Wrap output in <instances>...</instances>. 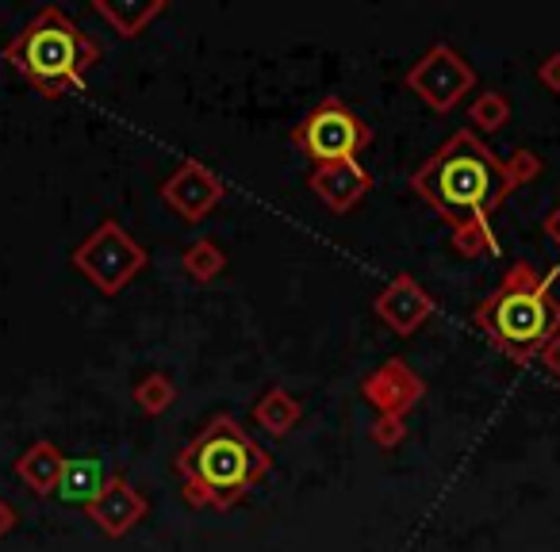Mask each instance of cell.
Instances as JSON below:
<instances>
[{"mask_svg": "<svg viewBox=\"0 0 560 552\" xmlns=\"http://www.w3.org/2000/svg\"><path fill=\"white\" fill-rule=\"evenodd\" d=\"M269 453L242 434L231 414H215L185 449L177 453L173 468L185 475V498L192 506H234L265 472Z\"/></svg>", "mask_w": 560, "mask_h": 552, "instance_id": "obj_3", "label": "cell"}, {"mask_svg": "<svg viewBox=\"0 0 560 552\" xmlns=\"http://www.w3.org/2000/svg\"><path fill=\"white\" fill-rule=\"evenodd\" d=\"M62 453L55 449L50 442H39L32 445V449L24 453V457L16 460V475L27 483V488H35L39 495H50V491H58V480H62Z\"/></svg>", "mask_w": 560, "mask_h": 552, "instance_id": "obj_14", "label": "cell"}, {"mask_svg": "<svg viewBox=\"0 0 560 552\" xmlns=\"http://www.w3.org/2000/svg\"><path fill=\"white\" fill-rule=\"evenodd\" d=\"M373 307L392 330H399V334H415V330L434 315V300H430L427 292L415 284V277H407V272L396 277V281L376 296Z\"/></svg>", "mask_w": 560, "mask_h": 552, "instance_id": "obj_11", "label": "cell"}, {"mask_svg": "<svg viewBox=\"0 0 560 552\" xmlns=\"http://www.w3.org/2000/svg\"><path fill=\"white\" fill-rule=\"evenodd\" d=\"M108 488V472H104V460L96 457H81V460H66L62 468V480H58V491L66 503H78V506H93L96 498L104 495Z\"/></svg>", "mask_w": 560, "mask_h": 552, "instance_id": "obj_13", "label": "cell"}, {"mask_svg": "<svg viewBox=\"0 0 560 552\" xmlns=\"http://www.w3.org/2000/svg\"><path fill=\"white\" fill-rule=\"evenodd\" d=\"M453 246L465 257H495L499 238L491 231V219H468V223L453 226Z\"/></svg>", "mask_w": 560, "mask_h": 552, "instance_id": "obj_18", "label": "cell"}, {"mask_svg": "<svg viewBox=\"0 0 560 552\" xmlns=\"http://www.w3.org/2000/svg\"><path fill=\"white\" fill-rule=\"evenodd\" d=\"M545 234H549V238H552V242H557V246H560V208L552 211L549 219H545Z\"/></svg>", "mask_w": 560, "mask_h": 552, "instance_id": "obj_26", "label": "cell"}, {"mask_svg": "<svg viewBox=\"0 0 560 552\" xmlns=\"http://www.w3.org/2000/svg\"><path fill=\"white\" fill-rule=\"evenodd\" d=\"M537 357H541V365L549 368V373L560 380V334H557V338H549V345H545V350L537 353Z\"/></svg>", "mask_w": 560, "mask_h": 552, "instance_id": "obj_24", "label": "cell"}, {"mask_svg": "<svg viewBox=\"0 0 560 552\" xmlns=\"http://www.w3.org/2000/svg\"><path fill=\"white\" fill-rule=\"evenodd\" d=\"M142 514H147V498H142L124 475H108L104 495L89 506V518H93L108 537H124L127 529L139 526Z\"/></svg>", "mask_w": 560, "mask_h": 552, "instance_id": "obj_12", "label": "cell"}, {"mask_svg": "<svg viewBox=\"0 0 560 552\" xmlns=\"http://www.w3.org/2000/svg\"><path fill=\"white\" fill-rule=\"evenodd\" d=\"M468 119H472L480 131H499V127H506V119H511V104H506L503 93H480L472 101V108H468Z\"/></svg>", "mask_w": 560, "mask_h": 552, "instance_id": "obj_20", "label": "cell"}, {"mask_svg": "<svg viewBox=\"0 0 560 552\" xmlns=\"http://www.w3.org/2000/svg\"><path fill=\"white\" fill-rule=\"evenodd\" d=\"M365 399L381 414H407L422 399V380L411 373V365L399 357H392L384 368H376L365 384H361Z\"/></svg>", "mask_w": 560, "mask_h": 552, "instance_id": "obj_9", "label": "cell"}, {"mask_svg": "<svg viewBox=\"0 0 560 552\" xmlns=\"http://www.w3.org/2000/svg\"><path fill=\"white\" fill-rule=\"evenodd\" d=\"M503 169H506L511 188H518V185H526V180H534L537 173H541V157H537L534 150H514V154L503 162Z\"/></svg>", "mask_w": 560, "mask_h": 552, "instance_id": "obj_21", "label": "cell"}, {"mask_svg": "<svg viewBox=\"0 0 560 552\" xmlns=\"http://www.w3.org/2000/svg\"><path fill=\"white\" fill-rule=\"evenodd\" d=\"M4 58L39 89L47 101L85 85L89 70L101 58V43L89 39L62 9H43L16 39L4 47Z\"/></svg>", "mask_w": 560, "mask_h": 552, "instance_id": "obj_4", "label": "cell"}, {"mask_svg": "<svg viewBox=\"0 0 560 552\" xmlns=\"http://www.w3.org/2000/svg\"><path fill=\"white\" fill-rule=\"evenodd\" d=\"M404 414H381V419L373 422V442L384 445V449H392V445L404 442Z\"/></svg>", "mask_w": 560, "mask_h": 552, "instance_id": "obj_22", "label": "cell"}, {"mask_svg": "<svg viewBox=\"0 0 560 552\" xmlns=\"http://www.w3.org/2000/svg\"><path fill=\"white\" fill-rule=\"evenodd\" d=\"M93 12L108 20L116 35H124V39H135V35H142V27H147L150 20L162 16L165 4H162V0H150V4H108V0H96Z\"/></svg>", "mask_w": 560, "mask_h": 552, "instance_id": "obj_15", "label": "cell"}, {"mask_svg": "<svg viewBox=\"0 0 560 552\" xmlns=\"http://www.w3.org/2000/svg\"><path fill=\"white\" fill-rule=\"evenodd\" d=\"M537 78H541L545 89H552V93H560V55L545 58L541 70H537Z\"/></svg>", "mask_w": 560, "mask_h": 552, "instance_id": "obj_23", "label": "cell"}, {"mask_svg": "<svg viewBox=\"0 0 560 552\" xmlns=\"http://www.w3.org/2000/svg\"><path fill=\"white\" fill-rule=\"evenodd\" d=\"M472 85H476L472 66L453 47H445V43L430 47L427 55L407 70V89L419 93V101L430 104L434 111L457 108V104L465 101V93H472Z\"/></svg>", "mask_w": 560, "mask_h": 552, "instance_id": "obj_7", "label": "cell"}, {"mask_svg": "<svg viewBox=\"0 0 560 552\" xmlns=\"http://www.w3.org/2000/svg\"><path fill=\"white\" fill-rule=\"evenodd\" d=\"M411 188L453 226L488 219L514 192L506 169L472 131H457L415 169Z\"/></svg>", "mask_w": 560, "mask_h": 552, "instance_id": "obj_1", "label": "cell"}, {"mask_svg": "<svg viewBox=\"0 0 560 552\" xmlns=\"http://www.w3.org/2000/svg\"><path fill=\"white\" fill-rule=\"evenodd\" d=\"M173 399H177V388H173V380L165 373H150L135 384V403L147 414H165L173 407Z\"/></svg>", "mask_w": 560, "mask_h": 552, "instance_id": "obj_19", "label": "cell"}, {"mask_svg": "<svg viewBox=\"0 0 560 552\" xmlns=\"http://www.w3.org/2000/svg\"><path fill=\"white\" fill-rule=\"evenodd\" d=\"M73 265L85 272L89 284H96L101 292L116 296L119 289H127L142 272L147 249H142L116 219H108V223H101L78 249H73Z\"/></svg>", "mask_w": 560, "mask_h": 552, "instance_id": "obj_6", "label": "cell"}, {"mask_svg": "<svg viewBox=\"0 0 560 552\" xmlns=\"http://www.w3.org/2000/svg\"><path fill=\"white\" fill-rule=\"evenodd\" d=\"M560 272H541L529 261L511 265L495 292L476 307V327L488 334L491 345L506 353L514 365H526L560 334V300L552 296Z\"/></svg>", "mask_w": 560, "mask_h": 552, "instance_id": "obj_2", "label": "cell"}, {"mask_svg": "<svg viewBox=\"0 0 560 552\" xmlns=\"http://www.w3.org/2000/svg\"><path fill=\"white\" fill-rule=\"evenodd\" d=\"M307 185H312V192L319 196L330 211L342 215V211H350L353 203L373 188V173L361 162H330V165H315Z\"/></svg>", "mask_w": 560, "mask_h": 552, "instance_id": "obj_10", "label": "cell"}, {"mask_svg": "<svg viewBox=\"0 0 560 552\" xmlns=\"http://www.w3.org/2000/svg\"><path fill=\"white\" fill-rule=\"evenodd\" d=\"M373 142V127L365 124L361 116H353L342 101L327 96L304 124L292 131V146L300 150L304 157L319 165L330 162H358L361 150Z\"/></svg>", "mask_w": 560, "mask_h": 552, "instance_id": "obj_5", "label": "cell"}, {"mask_svg": "<svg viewBox=\"0 0 560 552\" xmlns=\"http://www.w3.org/2000/svg\"><path fill=\"white\" fill-rule=\"evenodd\" d=\"M162 200L177 211L185 223H200L219 200H223V180L200 162H185L170 180L162 185Z\"/></svg>", "mask_w": 560, "mask_h": 552, "instance_id": "obj_8", "label": "cell"}, {"mask_svg": "<svg viewBox=\"0 0 560 552\" xmlns=\"http://www.w3.org/2000/svg\"><path fill=\"white\" fill-rule=\"evenodd\" d=\"M254 419L261 422V426L269 430L272 437H284L300 422V403L284 388H269L261 399H257Z\"/></svg>", "mask_w": 560, "mask_h": 552, "instance_id": "obj_16", "label": "cell"}, {"mask_svg": "<svg viewBox=\"0 0 560 552\" xmlns=\"http://www.w3.org/2000/svg\"><path fill=\"white\" fill-rule=\"evenodd\" d=\"M226 269V254L219 249L215 238H200L185 249V272L196 284H211Z\"/></svg>", "mask_w": 560, "mask_h": 552, "instance_id": "obj_17", "label": "cell"}, {"mask_svg": "<svg viewBox=\"0 0 560 552\" xmlns=\"http://www.w3.org/2000/svg\"><path fill=\"white\" fill-rule=\"evenodd\" d=\"M12 526H16V510H12V506L0 498V537L12 533Z\"/></svg>", "mask_w": 560, "mask_h": 552, "instance_id": "obj_25", "label": "cell"}]
</instances>
